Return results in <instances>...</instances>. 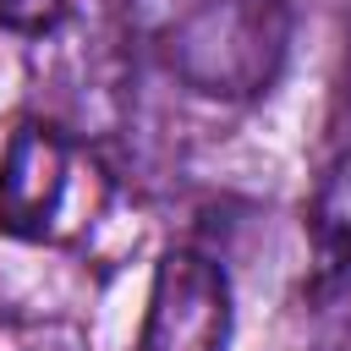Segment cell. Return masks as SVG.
<instances>
[{
    "label": "cell",
    "instance_id": "obj_1",
    "mask_svg": "<svg viewBox=\"0 0 351 351\" xmlns=\"http://www.w3.org/2000/svg\"><path fill=\"white\" fill-rule=\"evenodd\" d=\"M154 44L186 88L208 99H258L285 66L291 11L285 0H165Z\"/></svg>",
    "mask_w": 351,
    "mask_h": 351
},
{
    "label": "cell",
    "instance_id": "obj_2",
    "mask_svg": "<svg viewBox=\"0 0 351 351\" xmlns=\"http://www.w3.org/2000/svg\"><path fill=\"white\" fill-rule=\"evenodd\" d=\"M104 170L44 121H22L0 154V230L16 241H71L104 208Z\"/></svg>",
    "mask_w": 351,
    "mask_h": 351
},
{
    "label": "cell",
    "instance_id": "obj_3",
    "mask_svg": "<svg viewBox=\"0 0 351 351\" xmlns=\"http://www.w3.org/2000/svg\"><path fill=\"white\" fill-rule=\"evenodd\" d=\"M230 346V280L208 252L176 247L154 263L137 351H225Z\"/></svg>",
    "mask_w": 351,
    "mask_h": 351
},
{
    "label": "cell",
    "instance_id": "obj_4",
    "mask_svg": "<svg viewBox=\"0 0 351 351\" xmlns=\"http://www.w3.org/2000/svg\"><path fill=\"white\" fill-rule=\"evenodd\" d=\"M307 241H313V291L324 296L351 291V148H340L313 186Z\"/></svg>",
    "mask_w": 351,
    "mask_h": 351
},
{
    "label": "cell",
    "instance_id": "obj_5",
    "mask_svg": "<svg viewBox=\"0 0 351 351\" xmlns=\"http://www.w3.org/2000/svg\"><path fill=\"white\" fill-rule=\"evenodd\" d=\"M66 0H0V27L5 33H49L60 27Z\"/></svg>",
    "mask_w": 351,
    "mask_h": 351
},
{
    "label": "cell",
    "instance_id": "obj_6",
    "mask_svg": "<svg viewBox=\"0 0 351 351\" xmlns=\"http://www.w3.org/2000/svg\"><path fill=\"white\" fill-rule=\"evenodd\" d=\"M313 351H351V313H346V318H340V324H335V329H329Z\"/></svg>",
    "mask_w": 351,
    "mask_h": 351
}]
</instances>
